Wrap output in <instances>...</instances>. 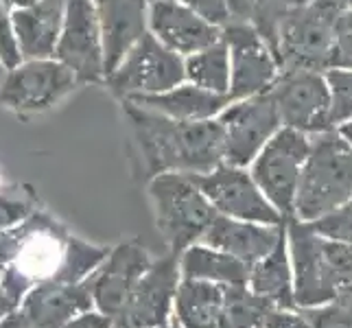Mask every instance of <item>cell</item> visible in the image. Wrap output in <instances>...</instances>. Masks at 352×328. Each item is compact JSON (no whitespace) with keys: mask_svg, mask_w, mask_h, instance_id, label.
Returning <instances> with one entry per match:
<instances>
[{"mask_svg":"<svg viewBox=\"0 0 352 328\" xmlns=\"http://www.w3.org/2000/svg\"><path fill=\"white\" fill-rule=\"evenodd\" d=\"M5 72H7V68L3 66V62H0V79H3V77H5Z\"/></svg>","mask_w":352,"mask_h":328,"instance_id":"obj_43","label":"cell"},{"mask_svg":"<svg viewBox=\"0 0 352 328\" xmlns=\"http://www.w3.org/2000/svg\"><path fill=\"white\" fill-rule=\"evenodd\" d=\"M66 328H112V318L99 311H86L72 320Z\"/></svg>","mask_w":352,"mask_h":328,"instance_id":"obj_36","label":"cell"},{"mask_svg":"<svg viewBox=\"0 0 352 328\" xmlns=\"http://www.w3.org/2000/svg\"><path fill=\"white\" fill-rule=\"evenodd\" d=\"M123 101H131L140 107L153 109V112H160L177 120H208L219 116L232 103V96L204 90L184 81L177 88H171L160 94L133 96V99H123Z\"/></svg>","mask_w":352,"mask_h":328,"instance_id":"obj_22","label":"cell"},{"mask_svg":"<svg viewBox=\"0 0 352 328\" xmlns=\"http://www.w3.org/2000/svg\"><path fill=\"white\" fill-rule=\"evenodd\" d=\"M184 81V57L168 51L149 31L131 46V51L123 57V62L105 77L107 88L120 101L133 99V96L160 94L177 88Z\"/></svg>","mask_w":352,"mask_h":328,"instance_id":"obj_8","label":"cell"},{"mask_svg":"<svg viewBox=\"0 0 352 328\" xmlns=\"http://www.w3.org/2000/svg\"><path fill=\"white\" fill-rule=\"evenodd\" d=\"M346 9L344 0H309L280 20L272 48L283 70L331 68L335 24Z\"/></svg>","mask_w":352,"mask_h":328,"instance_id":"obj_6","label":"cell"},{"mask_svg":"<svg viewBox=\"0 0 352 328\" xmlns=\"http://www.w3.org/2000/svg\"><path fill=\"white\" fill-rule=\"evenodd\" d=\"M276 307L250 287H226L219 328H265Z\"/></svg>","mask_w":352,"mask_h":328,"instance_id":"obj_27","label":"cell"},{"mask_svg":"<svg viewBox=\"0 0 352 328\" xmlns=\"http://www.w3.org/2000/svg\"><path fill=\"white\" fill-rule=\"evenodd\" d=\"M18 309V302L16 300H11L3 289H0V322H3L7 315L11 313V311H16Z\"/></svg>","mask_w":352,"mask_h":328,"instance_id":"obj_39","label":"cell"},{"mask_svg":"<svg viewBox=\"0 0 352 328\" xmlns=\"http://www.w3.org/2000/svg\"><path fill=\"white\" fill-rule=\"evenodd\" d=\"M204 195L210 199L219 215L254 221L265 226H285L287 219L276 210V206L265 197V193L254 182L250 168L221 162L210 173L192 175Z\"/></svg>","mask_w":352,"mask_h":328,"instance_id":"obj_13","label":"cell"},{"mask_svg":"<svg viewBox=\"0 0 352 328\" xmlns=\"http://www.w3.org/2000/svg\"><path fill=\"white\" fill-rule=\"evenodd\" d=\"M35 212V201L18 186L7 184L0 188V230L14 228Z\"/></svg>","mask_w":352,"mask_h":328,"instance_id":"obj_29","label":"cell"},{"mask_svg":"<svg viewBox=\"0 0 352 328\" xmlns=\"http://www.w3.org/2000/svg\"><path fill=\"white\" fill-rule=\"evenodd\" d=\"M331 68L352 70V9H344L335 24V40L331 51Z\"/></svg>","mask_w":352,"mask_h":328,"instance_id":"obj_32","label":"cell"},{"mask_svg":"<svg viewBox=\"0 0 352 328\" xmlns=\"http://www.w3.org/2000/svg\"><path fill=\"white\" fill-rule=\"evenodd\" d=\"M311 228L326 239L342 241V243L352 245V199L348 204H344L342 208H337L335 212L318 219V221H313Z\"/></svg>","mask_w":352,"mask_h":328,"instance_id":"obj_30","label":"cell"},{"mask_svg":"<svg viewBox=\"0 0 352 328\" xmlns=\"http://www.w3.org/2000/svg\"><path fill=\"white\" fill-rule=\"evenodd\" d=\"M344 5H346L348 9H352V0H344Z\"/></svg>","mask_w":352,"mask_h":328,"instance_id":"obj_44","label":"cell"},{"mask_svg":"<svg viewBox=\"0 0 352 328\" xmlns=\"http://www.w3.org/2000/svg\"><path fill=\"white\" fill-rule=\"evenodd\" d=\"M107 256L105 248L72 237L51 215L35 210L0 230V289L18 305L44 283H83Z\"/></svg>","mask_w":352,"mask_h":328,"instance_id":"obj_1","label":"cell"},{"mask_svg":"<svg viewBox=\"0 0 352 328\" xmlns=\"http://www.w3.org/2000/svg\"><path fill=\"white\" fill-rule=\"evenodd\" d=\"M311 151V136L294 127H280L248 166L254 182L287 221L294 219L296 195L305 162Z\"/></svg>","mask_w":352,"mask_h":328,"instance_id":"obj_7","label":"cell"},{"mask_svg":"<svg viewBox=\"0 0 352 328\" xmlns=\"http://www.w3.org/2000/svg\"><path fill=\"white\" fill-rule=\"evenodd\" d=\"M287 241L298 309L329 305L352 285V245L326 239L298 219L287 221Z\"/></svg>","mask_w":352,"mask_h":328,"instance_id":"obj_3","label":"cell"},{"mask_svg":"<svg viewBox=\"0 0 352 328\" xmlns=\"http://www.w3.org/2000/svg\"><path fill=\"white\" fill-rule=\"evenodd\" d=\"M285 228L287 223L265 226V223L241 221V219L217 215L212 226L206 230V234L201 237L199 243L232 254L234 259L252 267L276 248V243L280 241Z\"/></svg>","mask_w":352,"mask_h":328,"instance_id":"obj_21","label":"cell"},{"mask_svg":"<svg viewBox=\"0 0 352 328\" xmlns=\"http://www.w3.org/2000/svg\"><path fill=\"white\" fill-rule=\"evenodd\" d=\"M337 131L342 133V136L348 140V144L352 147V120H348V123H344V125H339V127H337Z\"/></svg>","mask_w":352,"mask_h":328,"instance_id":"obj_40","label":"cell"},{"mask_svg":"<svg viewBox=\"0 0 352 328\" xmlns=\"http://www.w3.org/2000/svg\"><path fill=\"white\" fill-rule=\"evenodd\" d=\"M0 328H29L27 320H24V315L20 313V309L11 311L7 318L0 322Z\"/></svg>","mask_w":352,"mask_h":328,"instance_id":"obj_38","label":"cell"},{"mask_svg":"<svg viewBox=\"0 0 352 328\" xmlns=\"http://www.w3.org/2000/svg\"><path fill=\"white\" fill-rule=\"evenodd\" d=\"M94 300L88 281L44 283L33 287L18 305L29 328H66L81 313L92 311Z\"/></svg>","mask_w":352,"mask_h":328,"instance_id":"obj_19","label":"cell"},{"mask_svg":"<svg viewBox=\"0 0 352 328\" xmlns=\"http://www.w3.org/2000/svg\"><path fill=\"white\" fill-rule=\"evenodd\" d=\"M230 16L232 20H250L252 22V11H254V0H228Z\"/></svg>","mask_w":352,"mask_h":328,"instance_id":"obj_37","label":"cell"},{"mask_svg":"<svg viewBox=\"0 0 352 328\" xmlns=\"http://www.w3.org/2000/svg\"><path fill=\"white\" fill-rule=\"evenodd\" d=\"M3 3H5L9 9H18V7H27V5H33L35 0H3Z\"/></svg>","mask_w":352,"mask_h":328,"instance_id":"obj_42","label":"cell"},{"mask_svg":"<svg viewBox=\"0 0 352 328\" xmlns=\"http://www.w3.org/2000/svg\"><path fill=\"white\" fill-rule=\"evenodd\" d=\"M171 328H182V326H179V324H177L175 320H173V322H171Z\"/></svg>","mask_w":352,"mask_h":328,"instance_id":"obj_45","label":"cell"},{"mask_svg":"<svg viewBox=\"0 0 352 328\" xmlns=\"http://www.w3.org/2000/svg\"><path fill=\"white\" fill-rule=\"evenodd\" d=\"M250 270V265L234 259L232 254L204 245V243H195L179 256L182 278L208 281L221 287H248Z\"/></svg>","mask_w":352,"mask_h":328,"instance_id":"obj_24","label":"cell"},{"mask_svg":"<svg viewBox=\"0 0 352 328\" xmlns=\"http://www.w3.org/2000/svg\"><path fill=\"white\" fill-rule=\"evenodd\" d=\"M265 328H313L300 309H274L265 322Z\"/></svg>","mask_w":352,"mask_h":328,"instance_id":"obj_35","label":"cell"},{"mask_svg":"<svg viewBox=\"0 0 352 328\" xmlns=\"http://www.w3.org/2000/svg\"><path fill=\"white\" fill-rule=\"evenodd\" d=\"M179 281V256L168 252L166 256L153 261L125 302V307L112 320V328L166 326L171 318V307L175 305Z\"/></svg>","mask_w":352,"mask_h":328,"instance_id":"obj_15","label":"cell"},{"mask_svg":"<svg viewBox=\"0 0 352 328\" xmlns=\"http://www.w3.org/2000/svg\"><path fill=\"white\" fill-rule=\"evenodd\" d=\"M326 81L331 88V123L337 129L352 120V70L329 68Z\"/></svg>","mask_w":352,"mask_h":328,"instance_id":"obj_28","label":"cell"},{"mask_svg":"<svg viewBox=\"0 0 352 328\" xmlns=\"http://www.w3.org/2000/svg\"><path fill=\"white\" fill-rule=\"evenodd\" d=\"M186 81L192 86L230 94V53L223 40L184 57Z\"/></svg>","mask_w":352,"mask_h":328,"instance_id":"obj_26","label":"cell"},{"mask_svg":"<svg viewBox=\"0 0 352 328\" xmlns=\"http://www.w3.org/2000/svg\"><path fill=\"white\" fill-rule=\"evenodd\" d=\"M151 177L157 173L204 175L223 162V127L219 118L177 120L123 101Z\"/></svg>","mask_w":352,"mask_h":328,"instance_id":"obj_2","label":"cell"},{"mask_svg":"<svg viewBox=\"0 0 352 328\" xmlns=\"http://www.w3.org/2000/svg\"><path fill=\"white\" fill-rule=\"evenodd\" d=\"M151 263L149 254L138 243H118L114 250L107 252L105 261L86 278L94 309L114 320L140 283V278L147 274Z\"/></svg>","mask_w":352,"mask_h":328,"instance_id":"obj_16","label":"cell"},{"mask_svg":"<svg viewBox=\"0 0 352 328\" xmlns=\"http://www.w3.org/2000/svg\"><path fill=\"white\" fill-rule=\"evenodd\" d=\"M217 118L223 127V162L245 168L283 127L270 92L232 101Z\"/></svg>","mask_w":352,"mask_h":328,"instance_id":"obj_11","label":"cell"},{"mask_svg":"<svg viewBox=\"0 0 352 328\" xmlns=\"http://www.w3.org/2000/svg\"><path fill=\"white\" fill-rule=\"evenodd\" d=\"M226 287L182 278L175 294V322L182 328H219Z\"/></svg>","mask_w":352,"mask_h":328,"instance_id":"obj_25","label":"cell"},{"mask_svg":"<svg viewBox=\"0 0 352 328\" xmlns=\"http://www.w3.org/2000/svg\"><path fill=\"white\" fill-rule=\"evenodd\" d=\"M77 86L75 72L55 57L22 59L0 81V105L18 114L46 112Z\"/></svg>","mask_w":352,"mask_h":328,"instance_id":"obj_9","label":"cell"},{"mask_svg":"<svg viewBox=\"0 0 352 328\" xmlns=\"http://www.w3.org/2000/svg\"><path fill=\"white\" fill-rule=\"evenodd\" d=\"M149 197L155 212V226L175 256L201 241L217 219L214 206L192 175L157 173L149 182Z\"/></svg>","mask_w":352,"mask_h":328,"instance_id":"obj_5","label":"cell"},{"mask_svg":"<svg viewBox=\"0 0 352 328\" xmlns=\"http://www.w3.org/2000/svg\"><path fill=\"white\" fill-rule=\"evenodd\" d=\"M248 287L258 294L261 298L270 300L276 309H291L296 311V291H294V267H291L289 256V241H287V228L276 243V248L261 259L250 270V283Z\"/></svg>","mask_w":352,"mask_h":328,"instance_id":"obj_23","label":"cell"},{"mask_svg":"<svg viewBox=\"0 0 352 328\" xmlns=\"http://www.w3.org/2000/svg\"><path fill=\"white\" fill-rule=\"evenodd\" d=\"M270 94L285 127L309 136L335 129L331 123V88L322 70H283Z\"/></svg>","mask_w":352,"mask_h":328,"instance_id":"obj_12","label":"cell"},{"mask_svg":"<svg viewBox=\"0 0 352 328\" xmlns=\"http://www.w3.org/2000/svg\"><path fill=\"white\" fill-rule=\"evenodd\" d=\"M157 328H171V324H166V326H157Z\"/></svg>","mask_w":352,"mask_h":328,"instance_id":"obj_46","label":"cell"},{"mask_svg":"<svg viewBox=\"0 0 352 328\" xmlns=\"http://www.w3.org/2000/svg\"><path fill=\"white\" fill-rule=\"evenodd\" d=\"M64 14L66 0H35L33 5L11 9V22L22 59L55 57Z\"/></svg>","mask_w":352,"mask_h":328,"instance_id":"obj_20","label":"cell"},{"mask_svg":"<svg viewBox=\"0 0 352 328\" xmlns=\"http://www.w3.org/2000/svg\"><path fill=\"white\" fill-rule=\"evenodd\" d=\"M300 311L305 313V318L311 322L313 328H352V309L339 300Z\"/></svg>","mask_w":352,"mask_h":328,"instance_id":"obj_31","label":"cell"},{"mask_svg":"<svg viewBox=\"0 0 352 328\" xmlns=\"http://www.w3.org/2000/svg\"><path fill=\"white\" fill-rule=\"evenodd\" d=\"M149 33L179 57H188L221 40V27H214L177 0H151Z\"/></svg>","mask_w":352,"mask_h":328,"instance_id":"obj_17","label":"cell"},{"mask_svg":"<svg viewBox=\"0 0 352 328\" xmlns=\"http://www.w3.org/2000/svg\"><path fill=\"white\" fill-rule=\"evenodd\" d=\"M55 59L75 72L79 83L105 81L103 38L92 0H66L64 27Z\"/></svg>","mask_w":352,"mask_h":328,"instance_id":"obj_14","label":"cell"},{"mask_svg":"<svg viewBox=\"0 0 352 328\" xmlns=\"http://www.w3.org/2000/svg\"><path fill=\"white\" fill-rule=\"evenodd\" d=\"M335 300H339V302H344V305H348L350 309H352V285L350 287H346L342 294H339Z\"/></svg>","mask_w":352,"mask_h":328,"instance_id":"obj_41","label":"cell"},{"mask_svg":"<svg viewBox=\"0 0 352 328\" xmlns=\"http://www.w3.org/2000/svg\"><path fill=\"white\" fill-rule=\"evenodd\" d=\"M0 62H3L7 70L16 68L22 62L16 33H14V22H11V9L3 0H0Z\"/></svg>","mask_w":352,"mask_h":328,"instance_id":"obj_33","label":"cell"},{"mask_svg":"<svg viewBox=\"0 0 352 328\" xmlns=\"http://www.w3.org/2000/svg\"><path fill=\"white\" fill-rule=\"evenodd\" d=\"M352 199V147L337 129L311 136L294 219L313 223Z\"/></svg>","mask_w":352,"mask_h":328,"instance_id":"obj_4","label":"cell"},{"mask_svg":"<svg viewBox=\"0 0 352 328\" xmlns=\"http://www.w3.org/2000/svg\"><path fill=\"white\" fill-rule=\"evenodd\" d=\"M99 16L105 77L123 62L144 33L149 31V5L151 0H92Z\"/></svg>","mask_w":352,"mask_h":328,"instance_id":"obj_18","label":"cell"},{"mask_svg":"<svg viewBox=\"0 0 352 328\" xmlns=\"http://www.w3.org/2000/svg\"><path fill=\"white\" fill-rule=\"evenodd\" d=\"M230 53V96L232 101L270 92L280 77V64L272 44L250 20H230L221 29Z\"/></svg>","mask_w":352,"mask_h":328,"instance_id":"obj_10","label":"cell"},{"mask_svg":"<svg viewBox=\"0 0 352 328\" xmlns=\"http://www.w3.org/2000/svg\"><path fill=\"white\" fill-rule=\"evenodd\" d=\"M177 3L186 5L188 9L195 11L197 16H201L204 20H208L214 27H226V24L232 20L230 16V7L228 0H177Z\"/></svg>","mask_w":352,"mask_h":328,"instance_id":"obj_34","label":"cell"}]
</instances>
